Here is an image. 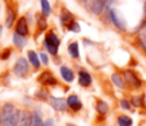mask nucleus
Listing matches in <instances>:
<instances>
[{
	"instance_id": "obj_2",
	"label": "nucleus",
	"mask_w": 146,
	"mask_h": 126,
	"mask_svg": "<svg viewBox=\"0 0 146 126\" xmlns=\"http://www.w3.org/2000/svg\"><path fill=\"white\" fill-rule=\"evenodd\" d=\"M59 43H60V41H59L58 36L55 35V33L50 32L46 35L45 37V46L46 48L49 50V52L53 54V55H56V52H58V47H59Z\"/></svg>"
},
{
	"instance_id": "obj_19",
	"label": "nucleus",
	"mask_w": 146,
	"mask_h": 126,
	"mask_svg": "<svg viewBox=\"0 0 146 126\" xmlns=\"http://www.w3.org/2000/svg\"><path fill=\"white\" fill-rule=\"evenodd\" d=\"M111 80H113V83L115 84L118 88H122V89L124 88V82H123V79L121 78V75H118V74H113V75H111Z\"/></svg>"
},
{
	"instance_id": "obj_16",
	"label": "nucleus",
	"mask_w": 146,
	"mask_h": 126,
	"mask_svg": "<svg viewBox=\"0 0 146 126\" xmlns=\"http://www.w3.org/2000/svg\"><path fill=\"white\" fill-rule=\"evenodd\" d=\"M68 51H69V54H71L72 57L77 59L78 56H80V51H78V43L77 42H72L71 45L68 46Z\"/></svg>"
},
{
	"instance_id": "obj_15",
	"label": "nucleus",
	"mask_w": 146,
	"mask_h": 126,
	"mask_svg": "<svg viewBox=\"0 0 146 126\" xmlns=\"http://www.w3.org/2000/svg\"><path fill=\"white\" fill-rule=\"evenodd\" d=\"M28 60H30V63L32 64L35 68H38L40 66V60H38V56L36 55L35 51H28Z\"/></svg>"
},
{
	"instance_id": "obj_9",
	"label": "nucleus",
	"mask_w": 146,
	"mask_h": 126,
	"mask_svg": "<svg viewBox=\"0 0 146 126\" xmlns=\"http://www.w3.org/2000/svg\"><path fill=\"white\" fill-rule=\"evenodd\" d=\"M17 33L23 36V37L28 33V25H27L26 18H19V20H18V23H17Z\"/></svg>"
},
{
	"instance_id": "obj_5",
	"label": "nucleus",
	"mask_w": 146,
	"mask_h": 126,
	"mask_svg": "<svg viewBox=\"0 0 146 126\" xmlns=\"http://www.w3.org/2000/svg\"><path fill=\"white\" fill-rule=\"evenodd\" d=\"M50 104L55 111L64 112L67 110V101L64 98H56V97H50Z\"/></svg>"
},
{
	"instance_id": "obj_6",
	"label": "nucleus",
	"mask_w": 146,
	"mask_h": 126,
	"mask_svg": "<svg viewBox=\"0 0 146 126\" xmlns=\"http://www.w3.org/2000/svg\"><path fill=\"white\" fill-rule=\"evenodd\" d=\"M38 82L45 86H55L56 84V79L54 78V75L50 71H44L40 76H38Z\"/></svg>"
},
{
	"instance_id": "obj_32",
	"label": "nucleus",
	"mask_w": 146,
	"mask_h": 126,
	"mask_svg": "<svg viewBox=\"0 0 146 126\" xmlns=\"http://www.w3.org/2000/svg\"><path fill=\"white\" fill-rule=\"evenodd\" d=\"M66 126H76V125H73V124H67Z\"/></svg>"
},
{
	"instance_id": "obj_33",
	"label": "nucleus",
	"mask_w": 146,
	"mask_h": 126,
	"mask_svg": "<svg viewBox=\"0 0 146 126\" xmlns=\"http://www.w3.org/2000/svg\"><path fill=\"white\" fill-rule=\"evenodd\" d=\"M0 126H1V117H0Z\"/></svg>"
},
{
	"instance_id": "obj_26",
	"label": "nucleus",
	"mask_w": 146,
	"mask_h": 126,
	"mask_svg": "<svg viewBox=\"0 0 146 126\" xmlns=\"http://www.w3.org/2000/svg\"><path fill=\"white\" fill-rule=\"evenodd\" d=\"M121 106L123 107L124 110H129V108H131V104H129V102L126 101V99H122V101H121Z\"/></svg>"
},
{
	"instance_id": "obj_24",
	"label": "nucleus",
	"mask_w": 146,
	"mask_h": 126,
	"mask_svg": "<svg viewBox=\"0 0 146 126\" xmlns=\"http://www.w3.org/2000/svg\"><path fill=\"white\" fill-rule=\"evenodd\" d=\"M69 29L73 31V32H80L81 28H80V24H78V23L73 22V23H71V24H69Z\"/></svg>"
},
{
	"instance_id": "obj_34",
	"label": "nucleus",
	"mask_w": 146,
	"mask_h": 126,
	"mask_svg": "<svg viewBox=\"0 0 146 126\" xmlns=\"http://www.w3.org/2000/svg\"><path fill=\"white\" fill-rule=\"evenodd\" d=\"M81 1H87V0H81Z\"/></svg>"
},
{
	"instance_id": "obj_7",
	"label": "nucleus",
	"mask_w": 146,
	"mask_h": 126,
	"mask_svg": "<svg viewBox=\"0 0 146 126\" xmlns=\"http://www.w3.org/2000/svg\"><path fill=\"white\" fill-rule=\"evenodd\" d=\"M67 106L71 107L73 111H80L82 108V102L80 101V98L76 94H72L67 98Z\"/></svg>"
},
{
	"instance_id": "obj_17",
	"label": "nucleus",
	"mask_w": 146,
	"mask_h": 126,
	"mask_svg": "<svg viewBox=\"0 0 146 126\" xmlns=\"http://www.w3.org/2000/svg\"><path fill=\"white\" fill-rule=\"evenodd\" d=\"M13 41H14V45L18 46V47H23V46L26 45V38L23 37V36L18 35L17 32H15L14 36H13Z\"/></svg>"
},
{
	"instance_id": "obj_20",
	"label": "nucleus",
	"mask_w": 146,
	"mask_h": 126,
	"mask_svg": "<svg viewBox=\"0 0 146 126\" xmlns=\"http://www.w3.org/2000/svg\"><path fill=\"white\" fill-rule=\"evenodd\" d=\"M32 126H45L44 121L41 120V116L37 112H33L32 114Z\"/></svg>"
},
{
	"instance_id": "obj_13",
	"label": "nucleus",
	"mask_w": 146,
	"mask_h": 126,
	"mask_svg": "<svg viewBox=\"0 0 146 126\" xmlns=\"http://www.w3.org/2000/svg\"><path fill=\"white\" fill-rule=\"evenodd\" d=\"M106 0H94L92 3V12L95 14H100L103 12V9L105 8Z\"/></svg>"
},
{
	"instance_id": "obj_14",
	"label": "nucleus",
	"mask_w": 146,
	"mask_h": 126,
	"mask_svg": "<svg viewBox=\"0 0 146 126\" xmlns=\"http://www.w3.org/2000/svg\"><path fill=\"white\" fill-rule=\"evenodd\" d=\"M117 122H118L119 126H132V119L128 117L127 115H121L117 120Z\"/></svg>"
},
{
	"instance_id": "obj_29",
	"label": "nucleus",
	"mask_w": 146,
	"mask_h": 126,
	"mask_svg": "<svg viewBox=\"0 0 146 126\" xmlns=\"http://www.w3.org/2000/svg\"><path fill=\"white\" fill-rule=\"evenodd\" d=\"M132 101H133V104H136V106H140V99L139 98H136V97H133V98H132Z\"/></svg>"
},
{
	"instance_id": "obj_21",
	"label": "nucleus",
	"mask_w": 146,
	"mask_h": 126,
	"mask_svg": "<svg viewBox=\"0 0 146 126\" xmlns=\"http://www.w3.org/2000/svg\"><path fill=\"white\" fill-rule=\"evenodd\" d=\"M14 18H15V14H14V12H13L12 9H9L8 10V17H7V20H5V25L7 27H12L13 25V22H14Z\"/></svg>"
},
{
	"instance_id": "obj_28",
	"label": "nucleus",
	"mask_w": 146,
	"mask_h": 126,
	"mask_svg": "<svg viewBox=\"0 0 146 126\" xmlns=\"http://www.w3.org/2000/svg\"><path fill=\"white\" fill-rule=\"evenodd\" d=\"M9 55H10V50H9V48H7V50H5V52L3 54V56H1V57H3V59H7Z\"/></svg>"
},
{
	"instance_id": "obj_23",
	"label": "nucleus",
	"mask_w": 146,
	"mask_h": 126,
	"mask_svg": "<svg viewBox=\"0 0 146 126\" xmlns=\"http://www.w3.org/2000/svg\"><path fill=\"white\" fill-rule=\"evenodd\" d=\"M41 8H42L44 15H49V14H50V4H49L48 0H41Z\"/></svg>"
},
{
	"instance_id": "obj_4",
	"label": "nucleus",
	"mask_w": 146,
	"mask_h": 126,
	"mask_svg": "<svg viewBox=\"0 0 146 126\" xmlns=\"http://www.w3.org/2000/svg\"><path fill=\"white\" fill-rule=\"evenodd\" d=\"M124 78H126V82L128 86L133 87V88H140L141 87V80L137 78V75L131 70H126L124 71Z\"/></svg>"
},
{
	"instance_id": "obj_31",
	"label": "nucleus",
	"mask_w": 146,
	"mask_h": 126,
	"mask_svg": "<svg viewBox=\"0 0 146 126\" xmlns=\"http://www.w3.org/2000/svg\"><path fill=\"white\" fill-rule=\"evenodd\" d=\"M1 32H3V27L0 25V36H1Z\"/></svg>"
},
{
	"instance_id": "obj_18",
	"label": "nucleus",
	"mask_w": 146,
	"mask_h": 126,
	"mask_svg": "<svg viewBox=\"0 0 146 126\" xmlns=\"http://www.w3.org/2000/svg\"><path fill=\"white\" fill-rule=\"evenodd\" d=\"M96 110L99 111V114L105 115V114H108L109 107H108V104H106L105 102H103V101H98V103H96Z\"/></svg>"
},
{
	"instance_id": "obj_10",
	"label": "nucleus",
	"mask_w": 146,
	"mask_h": 126,
	"mask_svg": "<svg viewBox=\"0 0 146 126\" xmlns=\"http://www.w3.org/2000/svg\"><path fill=\"white\" fill-rule=\"evenodd\" d=\"M18 126H32V114L30 112H22Z\"/></svg>"
},
{
	"instance_id": "obj_22",
	"label": "nucleus",
	"mask_w": 146,
	"mask_h": 126,
	"mask_svg": "<svg viewBox=\"0 0 146 126\" xmlns=\"http://www.w3.org/2000/svg\"><path fill=\"white\" fill-rule=\"evenodd\" d=\"M21 115H22V111H19V110H15V111H14V115H13V120H12V126H18V125H19Z\"/></svg>"
},
{
	"instance_id": "obj_12",
	"label": "nucleus",
	"mask_w": 146,
	"mask_h": 126,
	"mask_svg": "<svg viewBox=\"0 0 146 126\" xmlns=\"http://www.w3.org/2000/svg\"><path fill=\"white\" fill-rule=\"evenodd\" d=\"M110 18L113 19V23H114V25H115L117 28H119L121 31L126 29V27H124V23L122 22L121 18L118 17V13H117L115 10H111V12H110Z\"/></svg>"
},
{
	"instance_id": "obj_3",
	"label": "nucleus",
	"mask_w": 146,
	"mask_h": 126,
	"mask_svg": "<svg viewBox=\"0 0 146 126\" xmlns=\"http://www.w3.org/2000/svg\"><path fill=\"white\" fill-rule=\"evenodd\" d=\"M14 73L17 76H19V78H25L26 75H27L28 73V63L26 59L21 57L17 60V63H15L14 65Z\"/></svg>"
},
{
	"instance_id": "obj_30",
	"label": "nucleus",
	"mask_w": 146,
	"mask_h": 126,
	"mask_svg": "<svg viewBox=\"0 0 146 126\" xmlns=\"http://www.w3.org/2000/svg\"><path fill=\"white\" fill-rule=\"evenodd\" d=\"M45 126H53V120H48L46 122H44Z\"/></svg>"
},
{
	"instance_id": "obj_11",
	"label": "nucleus",
	"mask_w": 146,
	"mask_h": 126,
	"mask_svg": "<svg viewBox=\"0 0 146 126\" xmlns=\"http://www.w3.org/2000/svg\"><path fill=\"white\" fill-rule=\"evenodd\" d=\"M60 74H62V76H63L64 80L68 82V83L73 82V79H74V74H73V71L69 68H67V66H62L60 68Z\"/></svg>"
},
{
	"instance_id": "obj_35",
	"label": "nucleus",
	"mask_w": 146,
	"mask_h": 126,
	"mask_svg": "<svg viewBox=\"0 0 146 126\" xmlns=\"http://www.w3.org/2000/svg\"><path fill=\"white\" fill-rule=\"evenodd\" d=\"M145 33H146V32H145Z\"/></svg>"
},
{
	"instance_id": "obj_25",
	"label": "nucleus",
	"mask_w": 146,
	"mask_h": 126,
	"mask_svg": "<svg viewBox=\"0 0 146 126\" xmlns=\"http://www.w3.org/2000/svg\"><path fill=\"white\" fill-rule=\"evenodd\" d=\"M38 28H40L41 31H42V29H45V28H46V20L44 19L42 17H40V18H38Z\"/></svg>"
},
{
	"instance_id": "obj_27",
	"label": "nucleus",
	"mask_w": 146,
	"mask_h": 126,
	"mask_svg": "<svg viewBox=\"0 0 146 126\" xmlns=\"http://www.w3.org/2000/svg\"><path fill=\"white\" fill-rule=\"evenodd\" d=\"M40 57H41V60H42V63L44 64H45V65H48V64H49V59H48V56H46L45 55V54H40Z\"/></svg>"
},
{
	"instance_id": "obj_8",
	"label": "nucleus",
	"mask_w": 146,
	"mask_h": 126,
	"mask_svg": "<svg viewBox=\"0 0 146 126\" xmlns=\"http://www.w3.org/2000/svg\"><path fill=\"white\" fill-rule=\"evenodd\" d=\"M78 83H80L82 87H88L91 83H92V78H91V75L87 73V71L81 70L80 73H78Z\"/></svg>"
},
{
	"instance_id": "obj_1",
	"label": "nucleus",
	"mask_w": 146,
	"mask_h": 126,
	"mask_svg": "<svg viewBox=\"0 0 146 126\" xmlns=\"http://www.w3.org/2000/svg\"><path fill=\"white\" fill-rule=\"evenodd\" d=\"M15 107L13 103H5L1 107L0 111V117H1V126H12V120H13V115H14Z\"/></svg>"
}]
</instances>
